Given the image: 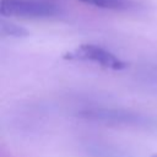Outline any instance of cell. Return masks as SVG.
Here are the masks:
<instances>
[{
  "label": "cell",
  "instance_id": "6da1fadb",
  "mask_svg": "<svg viewBox=\"0 0 157 157\" xmlns=\"http://www.w3.org/2000/svg\"><path fill=\"white\" fill-rule=\"evenodd\" d=\"M0 13L4 17L47 18L55 16L58 9L54 4L37 0H1Z\"/></svg>",
  "mask_w": 157,
  "mask_h": 157
},
{
  "label": "cell",
  "instance_id": "5b68a950",
  "mask_svg": "<svg viewBox=\"0 0 157 157\" xmlns=\"http://www.w3.org/2000/svg\"><path fill=\"white\" fill-rule=\"evenodd\" d=\"M0 31L2 36H7V37H15V38H21V37H27L28 36V31L13 22L6 21V20H1L0 21Z\"/></svg>",
  "mask_w": 157,
  "mask_h": 157
},
{
  "label": "cell",
  "instance_id": "7a4b0ae2",
  "mask_svg": "<svg viewBox=\"0 0 157 157\" xmlns=\"http://www.w3.org/2000/svg\"><path fill=\"white\" fill-rule=\"evenodd\" d=\"M64 58L69 60L93 63L98 66L114 71H119L126 67L125 61L118 58L114 53L96 44H81L71 52L66 53Z\"/></svg>",
  "mask_w": 157,
  "mask_h": 157
},
{
  "label": "cell",
  "instance_id": "3957f363",
  "mask_svg": "<svg viewBox=\"0 0 157 157\" xmlns=\"http://www.w3.org/2000/svg\"><path fill=\"white\" fill-rule=\"evenodd\" d=\"M82 115L87 119H93V120H103L108 123H135L136 117L130 114V113H120V112H112V110H86L82 112Z\"/></svg>",
  "mask_w": 157,
  "mask_h": 157
},
{
  "label": "cell",
  "instance_id": "8992f818",
  "mask_svg": "<svg viewBox=\"0 0 157 157\" xmlns=\"http://www.w3.org/2000/svg\"><path fill=\"white\" fill-rule=\"evenodd\" d=\"M153 157H157V155H156V156H153Z\"/></svg>",
  "mask_w": 157,
  "mask_h": 157
},
{
  "label": "cell",
  "instance_id": "277c9868",
  "mask_svg": "<svg viewBox=\"0 0 157 157\" xmlns=\"http://www.w3.org/2000/svg\"><path fill=\"white\" fill-rule=\"evenodd\" d=\"M80 1L105 10H124L130 6L129 0H80Z\"/></svg>",
  "mask_w": 157,
  "mask_h": 157
}]
</instances>
